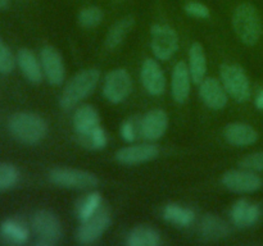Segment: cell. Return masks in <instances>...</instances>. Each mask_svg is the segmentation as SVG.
<instances>
[{
	"label": "cell",
	"mask_w": 263,
	"mask_h": 246,
	"mask_svg": "<svg viewBox=\"0 0 263 246\" xmlns=\"http://www.w3.org/2000/svg\"><path fill=\"white\" fill-rule=\"evenodd\" d=\"M110 225V214L108 210L100 208L95 214L82 220L76 232V240L82 245L95 242L103 236V233Z\"/></svg>",
	"instance_id": "10"
},
{
	"label": "cell",
	"mask_w": 263,
	"mask_h": 246,
	"mask_svg": "<svg viewBox=\"0 0 263 246\" xmlns=\"http://www.w3.org/2000/svg\"><path fill=\"white\" fill-rule=\"evenodd\" d=\"M10 135L21 144L36 145L48 135V123L39 114L32 112L14 113L8 120Z\"/></svg>",
	"instance_id": "1"
},
{
	"label": "cell",
	"mask_w": 263,
	"mask_h": 246,
	"mask_svg": "<svg viewBox=\"0 0 263 246\" xmlns=\"http://www.w3.org/2000/svg\"><path fill=\"white\" fill-rule=\"evenodd\" d=\"M104 13L99 7H85L82 8L77 15L80 26L85 28H94L102 23Z\"/></svg>",
	"instance_id": "28"
},
{
	"label": "cell",
	"mask_w": 263,
	"mask_h": 246,
	"mask_svg": "<svg viewBox=\"0 0 263 246\" xmlns=\"http://www.w3.org/2000/svg\"><path fill=\"white\" fill-rule=\"evenodd\" d=\"M240 167L253 172H263V151H257L241 159Z\"/></svg>",
	"instance_id": "33"
},
{
	"label": "cell",
	"mask_w": 263,
	"mask_h": 246,
	"mask_svg": "<svg viewBox=\"0 0 263 246\" xmlns=\"http://www.w3.org/2000/svg\"><path fill=\"white\" fill-rule=\"evenodd\" d=\"M20 181V171L12 163H0V192L9 190Z\"/></svg>",
	"instance_id": "29"
},
{
	"label": "cell",
	"mask_w": 263,
	"mask_h": 246,
	"mask_svg": "<svg viewBox=\"0 0 263 246\" xmlns=\"http://www.w3.org/2000/svg\"><path fill=\"white\" fill-rule=\"evenodd\" d=\"M0 236L5 242L12 245H23L28 240V230L23 223L14 218H8L0 224Z\"/></svg>",
	"instance_id": "24"
},
{
	"label": "cell",
	"mask_w": 263,
	"mask_h": 246,
	"mask_svg": "<svg viewBox=\"0 0 263 246\" xmlns=\"http://www.w3.org/2000/svg\"><path fill=\"white\" fill-rule=\"evenodd\" d=\"M10 2L9 0H0V10H4L9 7Z\"/></svg>",
	"instance_id": "36"
},
{
	"label": "cell",
	"mask_w": 263,
	"mask_h": 246,
	"mask_svg": "<svg viewBox=\"0 0 263 246\" xmlns=\"http://www.w3.org/2000/svg\"><path fill=\"white\" fill-rule=\"evenodd\" d=\"M199 233L204 240L218 241L228 237L230 233L228 223L215 214H205L199 224Z\"/></svg>",
	"instance_id": "21"
},
{
	"label": "cell",
	"mask_w": 263,
	"mask_h": 246,
	"mask_svg": "<svg viewBox=\"0 0 263 246\" xmlns=\"http://www.w3.org/2000/svg\"><path fill=\"white\" fill-rule=\"evenodd\" d=\"M192 74L187 64L185 61H179L174 67L171 78V92L175 101L180 104L186 101L192 90Z\"/></svg>",
	"instance_id": "17"
},
{
	"label": "cell",
	"mask_w": 263,
	"mask_h": 246,
	"mask_svg": "<svg viewBox=\"0 0 263 246\" xmlns=\"http://www.w3.org/2000/svg\"><path fill=\"white\" fill-rule=\"evenodd\" d=\"M187 67H189L193 82L199 85L205 78V73H207V56H205L204 48L200 43H193L190 46Z\"/></svg>",
	"instance_id": "22"
},
{
	"label": "cell",
	"mask_w": 263,
	"mask_h": 246,
	"mask_svg": "<svg viewBox=\"0 0 263 246\" xmlns=\"http://www.w3.org/2000/svg\"><path fill=\"white\" fill-rule=\"evenodd\" d=\"M31 225L37 236V246H53L62 238V224L59 218L53 212L46 209L37 210L33 214Z\"/></svg>",
	"instance_id": "6"
},
{
	"label": "cell",
	"mask_w": 263,
	"mask_h": 246,
	"mask_svg": "<svg viewBox=\"0 0 263 246\" xmlns=\"http://www.w3.org/2000/svg\"><path fill=\"white\" fill-rule=\"evenodd\" d=\"M82 138H84L85 142L89 144L90 148L97 149V150L104 149L108 144V135L102 126H98L90 135H87L86 137Z\"/></svg>",
	"instance_id": "31"
},
{
	"label": "cell",
	"mask_w": 263,
	"mask_h": 246,
	"mask_svg": "<svg viewBox=\"0 0 263 246\" xmlns=\"http://www.w3.org/2000/svg\"><path fill=\"white\" fill-rule=\"evenodd\" d=\"M199 95L202 101L211 109H223L228 104V92L222 82L213 77H208L200 82Z\"/></svg>",
	"instance_id": "14"
},
{
	"label": "cell",
	"mask_w": 263,
	"mask_h": 246,
	"mask_svg": "<svg viewBox=\"0 0 263 246\" xmlns=\"http://www.w3.org/2000/svg\"><path fill=\"white\" fill-rule=\"evenodd\" d=\"M223 186L235 194H252L263 186V181L256 172L251 169H230L221 178Z\"/></svg>",
	"instance_id": "9"
},
{
	"label": "cell",
	"mask_w": 263,
	"mask_h": 246,
	"mask_svg": "<svg viewBox=\"0 0 263 246\" xmlns=\"http://www.w3.org/2000/svg\"><path fill=\"white\" fill-rule=\"evenodd\" d=\"M73 126L81 137H86L98 126H100L99 112L92 105H81L73 114Z\"/></svg>",
	"instance_id": "20"
},
{
	"label": "cell",
	"mask_w": 263,
	"mask_h": 246,
	"mask_svg": "<svg viewBox=\"0 0 263 246\" xmlns=\"http://www.w3.org/2000/svg\"><path fill=\"white\" fill-rule=\"evenodd\" d=\"M126 243L128 246H158L161 243V233L151 225H136L128 232Z\"/></svg>",
	"instance_id": "23"
},
{
	"label": "cell",
	"mask_w": 263,
	"mask_h": 246,
	"mask_svg": "<svg viewBox=\"0 0 263 246\" xmlns=\"http://www.w3.org/2000/svg\"><path fill=\"white\" fill-rule=\"evenodd\" d=\"M118 2H121V0H118Z\"/></svg>",
	"instance_id": "37"
},
{
	"label": "cell",
	"mask_w": 263,
	"mask_h": 246,
	"mask_svg": "<svg viewBox=\"0 0 263 246\" xmlns=\"http://www.w3.org/2000/svg\"><path fill=\"white\" fill-rule=\"evenodd\" d=\"M233 28L246 45H256L262 35V22L258 10L251 3H241L233 13Z\"/></svg>",
	"instance_id": "3"
},
{
	"label": "cell",
	"mask_w": 263,
	"mask_h": 246,
	"mask_svg": "<svg viewBox=\"0 0 263 246\" xmlns=\"http://www.w3.org/2000/svg\"><path fill=\"white\" fill-rule=\"evenodd\" d=\"M15 64H17V60H15L12 50H10L9 46L0 38V73H12L15 68Z\"/></svg>",
	"instance_id": "30"
},
{
	"label": "cell",
	"mask_w": 263,
	"mask_h": 246,
	"mask_svg": "<svg viewBox=\"0 0 263 246\" xmlns=\"http://www.w3.org/2000/svg\"><path fill=\"white\" fill-rule=\"evenodd\" d=\"M40 63L43 73L48 82L53 86H59L66 78V66L58 49L45 45L40 50Z\"/></svg>",
	"instance_id": "11"
},
{
	"label": "cell",
	"mask_w": 263,
	"mask_h": 246,
	"mask_svg": "<svg viewBox=\"0 0 263 246\" xmlns=\"http://www.w3.org/2000/svg\"><path fill=\"white\" fill-rule=\"evenodd\" d=\"M134 25H135V19L131 15H126V17L118 19L108 31L107 37H105L107 48L110 49V50L118 48L125 41L128 32L133 30Z\"/></svg>",
	"instance_id": "25"
},
{
	"label": "cell",
	"mask_w": 263,
	"mask_h": 246,
	"mask_svg": "<svg viewBox=\"0 0 263 246\" xmlns=\"http://www.w3.org/2000/svg\"><path fill=\"white\" fill-rule=\"evenodd\" d=\"M100 81V72L97 68H86L77 72L64 86L59 97L63 109H71L94 92Z\"/></svg>",
	"instance_id": "2"
},
{
	"label": "cell",
	"mask_w": 263,
	"mask_h": 246,
	"mask_svg": "<svg viewBox=\"0 0 263 246\" xmlns=\"http://www.w3.org/2000/svg\"><path fill=\"white\" fill-rule=\"evenodd\" d=\"M184 9L190 17L199 18V19H207L211 15L210 8L199 2H189L185 5Z\"/></svg>",
	"instance_id": "32"
},
{
	"label": "cell",
	"mask_w": 263,
	"mask_h": 246,
	"mask_svg": "<svg viewBox=\"0 0 263 246\" xmlns=\"http://www.w3.org/2000/svg\"><path fill=\"white\" fill-rule=\"evenodd\" d=\"M102 208V195L99 192H89L77 204V218L80 222L87 219Z\"/></svg>",
	"instance_id": "27"
},
{
	"label": "cell",
	"mask_w": 263,
	"mask_h": 246,
	"mask_svg": "<svg viewBox=\"0 0 263 246\" xmlns=\"http://www.w3.org/2000/svg\"><path fill=\"white\" fill-rule=\"evenodd\" d=\"M168 122V115L163 109L149 110L140 122L141 135L149 141L159 140L166 133Z\"/></svg>",
	"instance_id": "15"
},
{
	"label": "cell",
	"mask_w": 263,
	"mask_h": 246,
	"mask_svg": "<svg viewBox=\"0 0 263 246\" xmlns=\"http://www.w3.org/2000/svg\"><path fill=\"white\" fill-rule=\"evenodd\" d=\"M179 35L176 30L168 25L152 26L151 28V48L154 56L158 60H168L179 49Z\"/></svg>",
	"instance_id": "7"
},
{
	"label": "cell",
	"mask_w": 263,
	"mask_h": 246,
	"mask_svg": "<svg viewBox=\"0 0 263 246\" xmlns=\"http://www.w3.org/2000/svg\"><path fill=\"white\" fill-rule=\"evenodd\" d=\"M256 107L259 110H263V89L259 91V94L256 97Z\"/></svg>",
	"instance_id": "35"
},
{
	"label": "cell",
	"mask_w": 263,
	"mask_h": 246,
	"mask_svg": "<svg viewBox=\"0 0 263 246\" xmlns=\"http://www.w3.org/2000/svg\"><path fill=\"white\" fill-rule=\"evenodd\" d=\"M163 218L177 227H189L195 219V214L190 208L179 204H167L163 209Z\"/></svg>",
	"instance_id": "26"
},
{
	"label": "cell",
	"mask_w": 263,
	"mask_h": 246,
	"mask_svg": "<svg viewBox=\"0 0 263 246\" xmlns=\"http://www.w3.org/2000/svg\"><path fill=\"white\" fill-rule=\"evenodd\" d=\"M223 136L231 145L244 148L251 146L258 140V132L251 125L243 122L229 123L223 130Z\"/></svg>",
	"instance_id": "19"
},
{
	"label": "cell",
	"mask_w": 263,
	"mask_h": 246,
	"mask_svg": "<svg viewBox=\"0 0 263 246\" xmlns=\"http://www.w3.org/2000/svg\"><path fill=\"white\" fill-rule=\"evenodd\" d=\"M230 217L235 227L249 228L256 224L261 218V208L247 199H240L234 202Z\"/></svg>",
	"instance_id": "16"
},
{
	"label": "cell",
	"mask_w": 263,
	"mask_h": 246,
	"mask_svg": "<svg viewBox=\"0 0 263 246\" xmlns=\"http://www.w3.org/2000/svg\"><path fill=\"white\" fill-rule=\"evenodd\" d=\"M141 84L146 92L153 96H159L166 89V77L161 64L153 58H148L144 60L140 72Z\"/></svg>",
	"instance_id": "13"
},
{
	"label": "cell",
	"mask_w": 263,
	"mask_h": 246,
	"mask_svg": "<svg viewBox=\"0 0 263 246\" xmlns=\"http://www.w3.org/2000/svg\"><path fill=\"white\" fill-rule=\"evenodd\" d=\"M49 181L58 187L72 190H87L97 187L99 178L89 171L68 167H57L48 174Z\"/></svg>",
	"instance_id": "4"
},
{
	"label": "cell",
	"mask_w": 263,
	"mask_h": 246,
	"mask_svg": "<svg viewBox=\"0 0 263 246\" xmlns=\"http://www.w3.org/2000/svg\"><path fill=\"white\" fill-rule=\"evenodd\" d=\"M18 67L28 82L37 85L43 81V68H41L40 59L35 55L32 50L27 48H22L17 51L15 55Z\"/></svg>",
	"instance_id": "18"
},
{
	"label": "cell",
	"mask_w": 263,
	"mask_h": 246,
	"mask_svg": "<svg viewBox=\"0 0 263 246\" xmlns=\"http://www.w3.org/2000/svg\"><path fill=\"white\" fill-rule=\"evenodd\" d=\"M121 137L126 141V142H133L135 141L136 135H138V130H136V122L134 118L126 119L125 122L121 125Z\"/></svg>",
	"instance_id": "34"
},
{
	"label": "cell",
	"mask_w": 263,
	"mask_h": 246,
	"mask_svg": "<svg viewBox=\"0 0 263 246\" xmlns=\"http://www.w3.org/2000/svg\"><path fill=\"white\" fill-rule=\"evenodd\" d=\"M221 82L226 92L239 102H244L251 97V82L246 71L239 64L225 63L220 68Z\"/></svg>",
	"instance_id": "5"
},
{
	"label": "cell",
	"mask_w": 263,
	"mask_h": 246,
	"mask_svg": "<svg viewBox=\"0 0 263 246\" xmlns=\"http://www.w3.org/2000/svg\"><path fill=\"white\" fill-rule=\"evenodd\" d=\"M131 90H133V79L127 69H112L104 77L103 95L112 104H120L127 99Z\"/></svg>",
	"instance_id": "8"
},
{
	"label": "cell",
	"mask_w": 263,
	"mask_h": 246,
	"mask_svg": "<svg viewBox=\"0 0 263 246\" xmlns=\"http://www.w3.org/2000/svg\"><path fill=\"white\" fill-rule=\"evenodd\" d=\"M159 155V148L156 144H138L125 146L116 153V160L123 166H139Z\"/></svg>",
	"instance_id": "12"
}]
</instances>
